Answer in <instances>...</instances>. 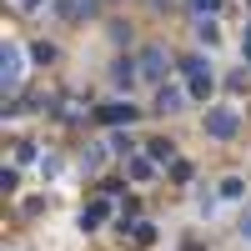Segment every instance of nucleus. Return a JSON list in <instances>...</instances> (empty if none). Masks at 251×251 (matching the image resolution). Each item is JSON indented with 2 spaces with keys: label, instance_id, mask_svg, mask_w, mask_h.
Masks as SVG:
<instances>
[{
  "label": "nucleus",
  "instance_id": "20e7f679",
  "mask_svg": "<svg viewBox=\"0 0 251 251\" xmlns=\"http://www.w3.org/2000/svg\"><path fill=\"white\" fill-rule=\"evenodd\" d=\"M0 75H5V86H15V80H20V50H5V66H0Z\"/></svg>",
  "mask_w": 251,
  "mask_h": 251
},
{
  "label": "nucleus",
  "instance_id": "7ed1b4c3",
  "mask_svg": "<svg viewBox=\"0 0 251 251\" xmlns=\"http://www.w3.org/2000/svg\"><path fill=\"white\" fill-rule=\"evenodd\" d=\"M141 75H146V80H161V75H166V55H161V50H146V55H141Z\"/></svg>",
  "mask_w": 251,
  "mask_h": 251
},
{
  "label": "nucleus",
  "instance_id": "f257e3e1",
  "mask_svg": "<svg viewBox=\"0 0 251 251\" xmlns=\"http://www.w3.org/2000/svg\"><path fill=\"white\" fill-rule=\"evenodd\" d=\"M206 131H211V136H236V111H211V116H206Z\"/></svg>",
  "mask_w": 251,
  "mask_h": 251
},
{
  "label": "nucleus",
  "instance_id": "f03ea898",
  "mask_svg": "<svg viewBox=\"0 0 251 251\" xmlns=\"http://www.w3.org/2000/svg\"><path fill=\"white\" fill-rule=\"evenodd\" d=\"M186 71H191V96L211 91V71H206V60H186Z\"/></svg>",
  "mask_w": 251,
  "mask_h": 251
},
{
  "label": "nucleus",
  "instance_id": "39448f33",
  "mask_svg": "<svg viewBox=\"0 0 251 251\" xmlns=\"http://www.w3.org/2000/svg\"><path fill=\"white\" fill-rule=\"evenodd\" d=\"M156 106H161V111H181V91H176V86H161Z\"/></svg>",
  "mask_w": 251,
  "mask_h": 251
}]
</instances>
